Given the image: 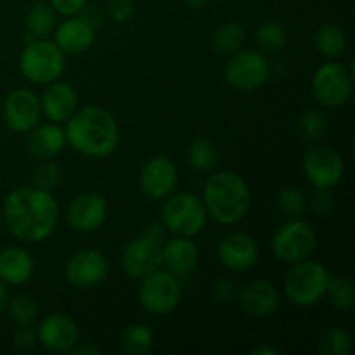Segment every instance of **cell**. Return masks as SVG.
I'll return each instance as SVG.
<instances>
[{
  "label": "cell",
  "instance_id": "cell-1",
  "mask_svg": "<svg viewBox=\"0 0 355 355\" xmlns=\"http://www.w3.org/2000/svg\"><path fill=\"white\" fill-rule=\"evenodd\" d=\"M58 200L51 191L33 186L16 187L2 205V220L10 234L24 243H40L54 234L59 224Z\"/></svg>",
  "mask_w": 355,
  "mask_h": 355
},
{
  "label": "cell",
  "instance_id": "cell-2",
  "mask_svg": "<svg viewBox=\"0 0 355 355\" xmlns=\"http://www.w3.org/2000/svg\"><path fill=\"white\" fill-rule=\"evenodd\" d=\"M66 141L87 158H107L120 146V125L101 106H85L66 121Z\"/></svg>",
  "mask_w": 355,
  "mask_h": 355
},
{
  "label": "cell",
  "instance_id": "cell-3",
  "mask_svg": "<svg viewBox=\"0 0 355 355\" xmlns=\"http://www.w3.org/2000/svg\"><path fill=\"white\" fill-rule=\"evenodd\" d=\"M201 200L207 208L208 218L227 227L245 220L252 207L248 182L231 170H214L205 180Z\"/></svg>",
  "mask_w": 355,
  "mask_h": 355
},
{
  "label": "cell",
  "instance_id": "cell-4",
  "mask_svg": "<svg viewBox=\"0 0 355 355\" xmlns=\"http://www.w3.org/2000/svg\"><path fill=\"white\" fill-rule=\"evenodd\" d=\"M165 227L151 224L142 229L121 252V269L130 279L141 281L162 267V246L165 243Z\"/></svg>",
  "mask_w": 355,
  "mask_h": 355
},
{
  "label": "cell",
  "instance_id": "cell-5",
  "mask_svg": "<svg viewBox=\"0 0 355 355\" xmlns=\"http://www.w3.org/2000/svg\"><path fill=\"white\" fill-rule=\"evenodd\" d=\"M329 276L326 266L315 260L291 263V269L284 276V295L297 307H314L326 297Z\"/></svg>",
  "mask_w": 355,
  "mask_h": 355
},
{
  "label": "cell",
  "instance_id": "cell-6",
  "mask_svg": "<svg viewBox=\"0 0 355 355\" xmlns=\"http://www.w3.org/2000/svg\"><path fill=\"white\" fill-rule=\"evenodd\" d=\"M66 69V55L54 42L33 38L26 42L19 58V71L35 85H49L61 78Z\"/></svg>",
  "mask_w": 355,
  "mask_h": 355
},
{
  "label": "cell",
  "instance_id": "cell-7",
  "mask_svg": "<svg viewBox=\"0 0 355 355\" xmlns=\"http://www.w3.org/2000/svg\"><path fill=\"white\" fill-rule=\"evenodd\" d=\"M162 207V225L173 236L194 238L208 222L203 200L193 193H172Z\"/></svg>",
  "mask_w": 355,
  "mask_h": 355
},
{
  "label": "cell",
  "instance_id": "cell-8",
  "mask_svg": "<svg viewBox=\"0 0 355 355\" xmlns=\"http://www.w3.org/2000/svg\"><path fill=\"white\" fill-rule=\"evenodd\" d=\"M139 304L148 314L168 315L175 311L182 300L180 277L166 269H156L155 272L142 277L139 284Z\"/></svg>",
  "mask_w": 355,
  "mask_h": 355
},
{
  "label": "cell",
  "instance_id": "cell-9",
  "mask_svg": "<svg viewBox=\"0 0 355 355\" xmlns=\"http://www.w3.org/2000/svg\"><path fill=\"white\" fill-rule=\"evenodd\" d=\"M354 92V69L338 61H326L312 76V94L321 106H345Z\"/></svg>",
  "mask_w": 355,
  "mask_h": 355
},
{
  "label": "cell",
  "instance_id": "cell-10",
  "mask_svg": "<svg viewBox=\"0 0 355 355\" xmlns=\"http://www.w3.org/2000/svg\"><path fill=\"white\" fill-rule=\"evenodd\" d=\"M274 257L284 263H297L314 255L318 248V234L309 222L291 218L281 225L270 243Z\"/></svg>",
  "mask_w": 355,
  "mask_h": 355
},
{
  "label": "cell",
  "instance_id": "cell-11",
  "mask_svg": "<svg viewBox=\"0 0 355 355\" xmlns=\"http://www.w3.org/2000/svg\"><path fill=\"white\" fill-rule=\"evenodd\" d=\"M270 76V62L263 52L241 51L229 55L225 64V82L236 90L252 92L260 89Z\"/></svg>",
  "mask_w": 355,
  "mask_h": 355
},
{
  "label": "cell",
  "instance_id": "cell-12",
  "mask_svg": "<svg viewBox=\"0 0 355 355\" xmlns=\"http://www.w3.org/2000/svg\"><path fill=\"white\" fill-rule=\"evenodd\" d=\"M305 179L315 189H333L345 175V162L335 148L318 146L309 149L302 162Z\"/></svg>",
  "mask_w": 355,
  "mask_h": 355
},
{
  "label": "cell",
  "instance_id": "cell-13",
  "mask_svg": "<svg viewBox=\"0 0 355 355\" xmlns=\"http://www.w3.org/2000/svg\"><path fill=\"white\" fill-rule=\"evenodd\" d=\"M110 260L99 250H80L66 263V279L78 290L99 286L110 276Z\"/></svg>",
  "mask_w": 355,
  "mask_h": 355
},
{
  "label": "cell",
  "instance_id": "cell-14",
  "mask_svg": "<svg viewBox=\"0 0 355 355\" xmlns=\"http://www.w3.org/2000/svg\"><path fill=\"white\" fill-rule=\"evenodd\" d=\"M3 123L14 134H30L42 118L40 97L30 89H16L3 101Z\"/></svg>",
  "mask_w": 355,
  "mask_h": 355
},
{
  "label": "cell",
  "instance_id": "cell-15",
  "mask_svg": "<svg viewBox=\"0 0 355 355\" xmlns=\"http://www.w3.org/2000/svg\"><path fill=\"white\" fill-rule=\"evenodd\" d=\"M179 184V168L166 156H155L144 163L139 175V187L149 200H165Z\"/></svg>",
  "mask_w": 355,
  "mask_h": 355
},
{
  "label": "cell",
  "instance_id": "cell-16",
  "mask_svg": "<svg viewBox=\"0 0 355 355\" xmlns=\"http://www.w3.org/2000/svg\"><path fill=\"white\" fill-rule=\"evenodd\" d=\"M37 340L49 352H71L80 342V328L71 315L55 312L42 319L37 328Z\"/></svg>",
  "mask_w": 355,
  "mask_h": 355
},
{
  "label": "cell",
  "instance_id": "cell-17",
  "mask_svg": "<svg viewBox=\"0 0 355 355\" xmlns=\"http://www.w3.org/2000/svg\"><path fill=\"white\" fill-rule=\"evenodd\" d=\"M107 201L103 194L87 191V193L78 194L71 200L68 207V224L69 227L75 229L76 232H94L103 227L107 218Z\"/></svg>",
  "mask_w": 355,
  "mask_h": 355
},
{
  "label": "cell",
  "instance_id": "cell-18",
  "mask_svg": "<svg viewBox=\"0 0 355 355\" xmlns=\"http://www.w3.org/2000/svg\"><path fill=\"white\" fill-rule=\"evenodd\" d=\"M217 257L231 272H246L259 262V243L245 232H231L218 243Z\"/></svg>",
  "mask_w": 355,
  "mask_h": 355
},
{
  "label": "cell",
  "instance_id": "cell-19",
  "mask_svg": "<svg viewBox=\"0 0 355 355\" xmlns=\"http://www.w3.org/2000/svg\"><path fill=\"white\" fill-rule=\"evenodd\" d=\"M238 304L250 318L269 319L279 309L281 297L272 283L266 279H253L238 291Z\"/></svg>",
  "mask_w": 355,
  "mask_h": 355
},
{
  "label": "cell",
  "instance_id": "cell-20",
  "mask_svg": "<svg viewBox=\"0 0 355 355\" xmlns=\"http://www.w3.org/2000/svg\"><path fill=\"white\" fill-rule=\"evenodd\" d=\"M42 114L52 123H64L78 110V94L69 83H49L40 96Z\"/></svg>",
  "mask_w": 355,
  "mask_h": 355
},
{
  "label": "cell",
  "instance_id": "cell-21",
  "mask_svg": "<svg viewBox=\"0 0 355 355\" xmlns=\"http://www.w3.org/2000/svg\"><path fill=\"white\" fill-rule=\"evenodd\" d=\"M96 28L80 14L66 17L54 30V44L64 55H78L89 51L96 42Z\"/></svg>",
  "mask_w": 355,
  "mask_h": 355
},
{
  "label": "cell",
  "instance_id": "cell-22",
  "mask_svg": "<svg viewBox=\"0 0 355 355\" xmlns=\"http://www.w3.org/2000/svg\"><path fill=\"white\" fill-rule=\"evenodd\" d=\"M200 263V250L193 238L175 236L163 243L162 246V267L175 274L177 277H184L194 272Z\"/></svg>",
  "mask_w": 355,
  "mask_h": 355
},
{
  "label": "cell",
  "instance_id": "cell-23",
  "mask_svg": "<svg viewBox=\"0 0 355 355\" xmlns=\"http://www.w3.org/2000/svg\"><path fill=\"white\" fill-rule=\"evenodd\" d=\"M35 260L24 248L9 246L0 250V279L7 286H21L33 277Z\"/></svg>",
  "mask_w": 355,
  "mask_h": 355
},
{
  "label": "cell",
  "instance_id": "cell-24",
  "mask_svg": "<svg viewBox=\"0 0 355 355\" xmlns=\"http://www.w3.org/2000/svg\"><path fill=\"white\" fill-rule=\"evenodd\" d=\"M66 144L68 141H66L64 128L52 121L45 125L38 123L30 132V139H28V149L38 159H54L55 156L61 155Z\"/></svg>",
  "mask_w": 355,
  "mask_h": 355
},
{
  "label": "cell",
  "instance_id": "cell-25",
  "mask_svg": "<svg viewBox=\"0 0 355 355\" xmlns=\"http://www.w3.org/2000/svg\"><path fill=\"white\" fill-rule=\"evenodd\" d=\"M314 45L326 61H336L347 49V35L336 24L326 23L315 31Z\"/></svg>",
  "mask_w": 355,
  "mask_h": 355
},
{
  "label": "cell",
  "instance_id": "cell-26",
  "mask_svg": "<svg viewBox=\"0 0 355 355\" xmlns=\"http://www.w3.org/2000/svg\"><path fill=\"white\" fill-rule=\"evenodd\" d=\"M58 24V12L49 2H37L28 9L24 26L33 38H47Z\"/></svg>",
  "mask_w": 355,
  "mask_h": 355
},
{
  "label": "cell",
  "instance_id": "cell-27",
  "mask_svg": "<svg viewBox=\"0 0 355 355\" xmlns=\"http://www.w3.org/2000/svg\"><path fill=\"white\" fill-rule=\"evenodd\" d=\"M155 347V333L141 322L128 324L120 335V349L128 355H146Z\"/></svg>",
  "mask_w": 355,
  "mask_h": 355
},
{
  "label": "cell",
  "instance_id": "cell-28",
  "mask_svg": "<svg viewBox=\"0 0 355 355\" xmlns=\"http://www.w3.org/2000/svg\"><path fill=\"white\" fill-rule=\"evenodd\" d=\"M187 162L196 172L211 173L218 165L217 146L208 139H196L187 149Z\"/></svg>",
  "mask_w": 355,
  "mask_h": 355
},
{
  "label": "cell",
  "instance_id": "cell-29",
  "mask_svg": "<svg viewBox=\"0 0 355 355\" xmlns=\"http://www.w3.org/2000/svg\"><path fill=\"white\" fill-rule=\"evenodd\" d=\"M326 295L333 307L340 312H350L355 305V286L347 276H329Z\"/></svg>",
  "mask_w": 355,
  "mask_h": 355
},
{
  "label": "cell",
  "instance_id": "cell-30",
  "mask_svg": "<svg viewBox=\"0 0 355 355\" xmlns=\"http://www.w3.org/2000/svg\"><path fill=\"white\" fill-rule=\"evenodd\" d=\"M255 40L263 54H276L286 45V30L279 21H263L257 30Z\"/></svg>",
  "mask_w": 355,
  "mask_h": 355
},
{
  "label": "cell",
  "instance_id": "cell-31",
  "mask_svg": "<svg viewBox=\"0 0 355 355\" xmlns=\"http://www.w3.org/2000/svg\"><path fill=\"white\" fill-rule=\"evenodd\" d=\"M243 44H245V28L236 21L222 24L214 35V49L218 54L232 55L243 49Z\"/></svg>",
  "mask_w": 355,
  "mask_h": 355
},
{
  "label": "cell",
  "instance_id": "cell-32",
  "mask_svg": "<svg viewBox=\"0 0 355 355\" xmlns=\"http://www.w3.org/2000/svg\"><path fill=\"white\" fill-rule=\"evenodd\" d=\"M6 311L9 312L10 321L17 326H33L38 318V304L30 295H16L9 298Z\"/></svg>",
  "mask_w": 355,
  "mask_h": 355
},
{
  "label": "cell",
  "instance_id": "cell-33",
  "mask_svg": "<svg viewBox=\"0 0 355 355\" xmlns=\"http://www.w3.org/2000/svg\"><path fill=\"white\" fill-rule=\"evenodd\" d=\"M318 349L322 355H349L352 354L354 343L349 331L343 328H329L319 338Z\"/></svg>",
  "mask_w": 355,
  "mask_h": 355
},
{
  "label": "cell",
  "instance_id": "cell-34",
  "mask_svg": "<svg viewBox=\"0 0 355 355\" xmlns=\"http://www.w3.org/2000/svg\"><path fill=\"white\" fill-rule=\"evenodd\" d=\"M277 210L283 215L290 218L300 217L307 208V200H305L304 193L295 186H284L281 187L276 198Z\"/></svg>",
  "mask_w": 355,
  "mask_h": 355
},
{
  "label": "cell",
  "instance_id": "cell-35",
  "mask_svg": "<svg viewBox=\"0 0 355 355\" xmlns=\"http://www.w3.org/2000/svg\"><path fill=\"white\" fill-rule=\"evenodd\" d=\"M326 130H328V120L318 110L305 111L298 120V132H300L302 139H305L307 142H315L322 139Z\"/></svg>",
  "mask_w": 355,
  "mask_h": 355
},
{
  "label": "cell",
  "instance_id": "cell-36",
  "mask_svg": "<svg viewBox=\"0 0 355 355\" xmlns=\"http://www.w3.org/2000/svg\"><path fill=\"white\" fill-rule=\"evenodd\" d=\"M61 166L54 159H40L31 173V182H33V187L52 193L61 182Z\"/></svg>",
  "mask_w": 355,
  "mask_h": 355
},
{
  "label": "cell",
  "instance_id": "cell-37",
  "mask_svg": "<svg viewBox=\"0 0 355 355\" xmlns=\"http://www.w3.org/2000/svg\"><path fill=\"white\" fill-rule=\"evenodd\" d=\"M309 208L318 217H328L335 208V198H333L331 189H315L311 200L307 201Z\"/></svg>",
  "mask_w": 355,
  "mask_h": 355
},
{
  "label": "cell",
  "instance_id": "cell-38",
  "mask_svg": "<svg viewBox=\"0 0 355 355\" xmlns=\"http://www.w3.org/2000/svg\"><path fill=\"white\" fill-rule=\"evenodd\" d=\"M135 12V0H107V16L114 23H127Z\"/></svg>",
  "mask_w": 355,
  "mask_h": 355
},
{
  "label": "cell",
  "instance_id": "cell-39",
  "mask_svg": "<svg viewBox=\"0 0 355 355\" xmlns=\"http://www.w3.org/2000/svg\"><path fill=\"white\" fill-rule=\"evenodd\" d=\"M12 343L17 349H33L38 343L37 340V329H33L31 326H17V329L12 335Z\"/></svg>",
  "mask_w": 355,
  "mask_h": 355
},
{
  "label": "cell",
  "instance_id": "cell-40",
  "mask_svg": "<svg viewBox=\"0 0 355 355\" xmlns=\"http://www.w3.org/2000/svg\"><path fill=\"white\" fill-rule=\"evenodd\" d=\"M52 9L61 16H76L83 10V7L89 3V0H49Z\"/></svg>",
  "mask_w": 355,
  "mask_h": 355
},
{
  "label": "cell",
  "instance_id": "cell-41",
  "mask_svg": "<svg viewBox=\"0 0 355 355\" xmlns=\"http://www.w3.org/2000/svg\"><path fill=\"white\" fill-rule=\"evenodd\" d=\"M80 16H82L83 19L87 21V23L92 24V26L96 28V30H97V28L103 26L104 19H106V14H104V10L101 9V7L89 6V3H87V6L83 7V10H82V12H80Z\"/></svg>",
  "mask_w": 355,
  "mask_h": 355
},
{
  "label": "cell",
  "instance_id": "cell-42",
  "mask_svg": "<svg viewBox=\"0 0 355 355\" xmlns=\"http://www.w3.org/2000/svg\"><path fill=\"white\" fill-rule=\"evenodd\" d=\"M234 284L227 279H218L214 284V295L218 302H229L234 297Z\"/></svg>",
  "mask_w": 355,
  "mask_h": 355
},
{
  "label": "cell",
  "instance_id": "cell-43",
  "mask_svg": "<svg viewBox=\"0 0 355 355\" xmlns=\"http://www.w3.org/2000/svg\"><path fill=\"white\" fill-rule=\"evenodd\" d=\"M71 354H75V355H101V349L99 347L92 345V343H89V342H78L71 349Z\"/></svg>",
  "mask_w": 355,
  "mask_h": 355
},
{
  "label": "cell",
  "instance_id": "cell-44",
  "mask_svg": "<svg viewBox=\"0 0 355 355\" xmlns=\"http://www.w3.org/2000/svg\"><path fill=\"white\" fill-rule=\"evenodd\" d=\"M281 350L274 345H259L250 350V355H279Z\"/></svg>",
  "mask_w": 355,
  "mask_h": 355
},
{
  "label": "cell",
  "instance_id": "cell-45",
  "mask_svg": "<svg viewBox=\"0 0 355 355\" xmlns=\"http://www.w3.org/2000/svg\"><path fill=\"white\" fill-rule=\"evenodd\" d=\"M7 302H9V291H7V284L0 279V314L6 311Z\"/></svg>",
  "mask_w": 355,
  "mask_h": 355
},
{
  "label": "cell",
  "instance_id": "cell-46",
  "mask_svg": "<svg viewBox=\"0 0 355 355\" xmlns=\"http://www.w3.org/2000/svg\"><path fill=\"white\" fill-rule=\"evenodd\" d=\"M208 0H186V3L189 7H193V9H200V7L207 6Z\"/></svg>",
  "mask_w": 355,
  "mask_h": 355
},
{
  "label": "cell",
  "instance_id": "cell-47",
  "mask_svg": "<svg viewBox=\"0 0 355 355\" xmlns=\"http://www.w3.org/2000/svg\"><path fill=\"white\" fill-rule=\"evenodd\" d=\"M0 222H2V207H0Z\"/></svg>",
  "mask_w": 355,
  "mask_h": 355
}]
</instances>
